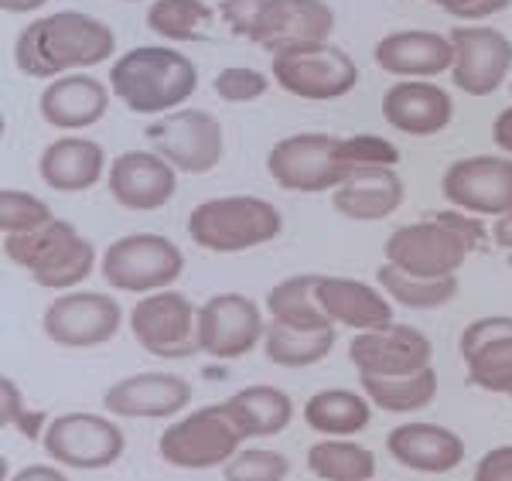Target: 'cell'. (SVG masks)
Returning a JSON list of instances; mask_svg holds the SVG:
<instances>
[{"label": "cell", "instance_id": "1", "mask_svg": "<svg viewBox=\"0 0 512 481\" xmlns=\"http://www.w3.org/2000/svg\"><path fill=\"white\" fill-rule=\"evenodd\" d=\"M117 52V35L86 11H55L24 24L14 41V65L28 79H59L103 65Z\"/></svg>", "mask_w": 512, "mask_h": 481}, {"label": "cell", "instance_id": "2", "mask_svg": "<svg viewBox=\"0 0 512 481\" xmlns=\"http://www.w3.org/2000/svg\"><path fill=\"white\" fill-rule=\"evenodd\" d=\"M485 246V226L478 215L444 209L424 219L396 226L383 243V256L393 267L414 277H458L465 260Z\"/></svg>", "mask_w": 512, "mask_h": 481}, {"label": "cell", "instance_id": "3", "mask_svg": "<svg viewBox=\"0 0 512 481\" xmlns=\"http://www.w3.org/2000/svg\"><path fill=\"white\" fill-rule=\"evenodd\" d=\"M113 99H120L130 113L164 116L175 113L198 89V65L178 48L140 45L113 58L110 76Z\"/></svg>", "mask_w": 512, "mask_h": 481}, {"label": "cell", "instance_id": "4", "mask_svg": "<svg viewBox=\"0 0 512 481\" xmlns=\"http://www.w3.org/2000/svg\"><path fill=\"white\" fill-rule=\"evenodd\" d=\"M4 256L31 277L41 290H76L96 273L99 253L82 232L55 215L48 226L21 236H4Z\"/></svg>", "mask_w": 512, "mask_h": 481}, {"label": "cell", "instance_id": "5", "mask_svg": "<svg viewBox=\"0 0 512 481\" xmlns=\"http://www.w3.org/2000/svg\"><path fill=\"white\" fill-rule=\"evenodd\" d=\"M284 232V215L260 195H219L198 202L188 215V236L205 253H246Z\"/></svg>", "mask_w": 512, "mask_h": 481}, {"label": "cell", "instance_id": "6", "mask_svg": "<svg viewBox=\"0 0 512 481\" xmlns=\"http://www.w3.org/2000/svg\"><path fill=\"white\" fill-rule=\"evenodd\" d=\"M250 441L246 427L239 424L236 410L226 400L198 406L185 413L158 437V451L171 468L181 471H212L226 468Z\"/></svg>", "mask_w": 512, "mask_h": 481}, {"label": "cell", "instance_id": "7", "mask_svg": "<svg viewBox=\"0 0 512 481\" xmlns=\"http://www.w3.org/2000/svg\"><path fill=\"white\" fill-rule=\"evenodd\" d=\"M267 171L284 192L318 195L335 192L355 171V164L349 161L345 137L304 130V134H291L270 147Z\"/></svg>", "mask_w": 512, "mask_h": 481}, {"label": "cell", "instance_id": "8", "mask_svg": "<svg viewBox=\"0 0 512 481\" xmlns=\"http://www.w3.org/2000/svg\"><path fill=\"white\" fill-rule=\"evenodd\" d=\"M99 273L120 294L147 297L158 290H171V284L185 273V253L158 232H130L106 246Z\"/></svg>", "mask_w": 512, "mask_h": 481}, {"label": "cell", "instance_id": "9", "mask_svg": "<svg viewBox=\"0 0 512 481\" xmlns=\"http://www.w3.org/2000/svg\"><path fill=\"white\" fill-rule=\"evenodd\" d=\"M270 79L294 99L328 103V99L349 96L359 86V65L345 48L318 41V45L270 55Z\"/></svg>", "mask_w": 512, "mask_h": 481}, {"label": "cell", "instance_id": "10", "mask_svg": "<svg viewBox=\"0 0 512 481\" xmlns=\"http://www.w3.org/2000/svg\"><path fill=\"white\" fill-rule=\"evenodd\" d=\"M144 137L154 154H161L178 174H209L219 168L226 154V134L219 116L209 110L181 106L175 113H164L144 127Z\"/></svg>", "mask_w": 512, "mask_h": 481}, {"label": "cell", "instance_id": "11", "mask_svg": "<svg viewBox=\"0 0 512 481\" xmlns=\"http://www.w3.org/2000/svg\"><path fill=\"white\" fill-rule=\"evenodd\" d=\"M48 461L62 464L72 471H103L113 468L123 451H127V437L117 420H110L106 413H62L48 424L45 437H41Z\"/></svg>", "mask_w": 512, "mask_h": 481}, {"label": "cell", "instance_id": "12", "mask_svg": "<svg viewBox=\"0 0 512 481\" xmlns=\"http://www.w3.org/2000/svg\"><path fill=\"white\" fill-rule=\"evenodd\" d=\"M41 328L48 342L59 348L86 352V348H99L117 338L123 328V308L117 297L103 290H65L41 314Z\"/></svg>", "mask_w": 512, "mask_h": 481}, {"label": "cell", "instance_id": "13", "mask_svg": "<svg viewBox=\"0 0 512 481\" xmlns=\"http://www.w3.org/2000/svg\"><path fill=\"white\" fill-rule=\"evenodd\" d=\"M130 335L147 355L158 359H192L198 348V308L178 290H158L140 297L130 311Z\"/></svg>", "mask_w": 512, "mask_h": 481}, {"label": "cell", "instance_id": "14", "mask_svg": "<svg viewBox=\"0 0 512 481\" xmlns=\"http://www.w3.org/2000/svg\"><path fill=\"white\" fill-rule=\"evenodd\" d=\"M454 45L451 82L458 93L485 99L509 82L512 72V38L492 24H454L448 31Z\"/></svg>", "mask_w": 512, "mask_h": 481}, {"label": "cell", "instance_id": "15", "mask_svg": "<svg viewBox=\"0 0 512 481\" xmlns=\"http://www.w3.org/2000/svg\"><path fill=\"white\" fill-rule=\"evenodd\" d=\"M441 195L451 209L468 215L512 212V157L509 154H475L461 157L444 168Z\"/></svg>", "mask_w": 512, "mask_h": 481}, {"label": "cell", "instance_id": "16", "mask_svg": "<svg viewBox=\"0 0 512 481\" xmlns=\"http://www.w3.org/2000/svg\"><path fill=\"white\" fill-rule=\"evenodd\" d=\"M267 338L263 308L246 294H216L198 308V348L219 362L250 355Z\"/></svg>", "mask_w": 512, "mask_h": 481}, {"label": "cell", "instance_id": "17", "mask_svg": "<svg viewBox=\"0 0 512 481\" xmlns=\"http://www.w3.org/2000/svg\"><path fill=\"white\" fill-rule=\"evenodd\" d=\"M335 31V11L325 0H260V11L246 41L277 55L328 41Z\"/></svg>", "mask_w": 512, "mask_h": 481}, {"label": "cell", "instance_id": "18", "mask_svg": "<svg viewBox=\"0 0 512 481\" xmlns=\"http://www.w3.org/2000/svg\"><path fill=\"white\" fill-rule=\"evenodd\" d=\"M349 362L359 376H414L434 366V342L420 328L393 325L359 331L349 345Z\"/></svg>", "mask_w": 512, "mask_h": 481}, {"label": "cell", "instance_id": "19", "mask_svg": "<svg viewBox=\"0 0 512 481\" xmlns=\"http://www.w3.org/2000/svg\"><path fill=\"white\" fill-rule=\"evenodd\" d=\"M458 352L468 386L512 400V314H489L465 325Z\"/></svg>", "mask_w": 512, "mask_h": 481}, {"label": "cell", "instance_id": "20", "mask_svg": "<svg viewBox=\"0 0 512 481\" xmlns=\"http://www.w3.org/2000/svg\"><path fill=\"white\" fill-rule=\"evenodd\" d=\"M106 188L127 212H158L178 195V171L154 151H123L110 161Z\"/></svg>", "mask_w": 512, "mask_h": 481}, {"label": "cell", "instance_id": "21", "mask_svg": "<svg viewBox=\"0 0 512 481\" xmlns=\"http://www.w3.org/2000/svg\"><path fill=\"white\" fill-rule=\"evenodd\" d=\"M192 403V383L175 372L123 376L103 393V410L123 420H168Z\"/></svg>", "mask_w": 512, "mask_h": 481}, {"label": "cell", "instance_id": "22", "mask_svg": "<svg viewBox=\"0 0 512 481\" xmlns=\"http://www.w3.org/2000/svg\"><path fill=\"white\" fill-rule=\"evenodd\" d=\"M383 120L396 134L407 137H437L451 127L454 99L444 86L431 79H400L383 93Z\"/></svg>", "mask_w": 512, "mask_h": 481}, {"label": "cell", "instance_id": "23", "mask_svg": "<svg viewBox=\"0 0 512 481\" xmlns=\"http://www.w3.org/2000/svg\"><path fill=\"white\" fill-rule=\"evenodd\" d=\"M113 89L110 82L89 76V72H69V76L52 79L38 96V113L52 130L79 134L89 130L110 113Z\"/></svg>", "mask_w": 512, "mask_h": 481}, {"label": "cell", "instance_id": "24", "mask_svg": "<svg viewBox=\"0 0 512 481\" xmlns=\"http://www.w3.org/2000/svg\"><path fill=\"white\" fill-rule=\"evenodd\" d=\"M376 65L396 79H437L454 69V45L437 31H390L373 48Z\"/></svg>", "mask_w": 512, "mask_h": 481}, {"label": "cell", "instance_id": "25", "mask_svg": "<svg viewBox=\"0 0 512 481\" xmlns=\"http://www.w3.org/2000/svg\"><path fill=\"white\" fill-rule=\"evenodd\" d=\"M386 451L393 461H400L417 475H448V471L461 468L468 447L451 427L414 420V424H400L386 434Z\"/></svg>", "mask_w": 512, "mask_h": 481}, {"label": "cell", "instance_id": "26", "mask_svg": "<svg viewBox=\"0 0 512 481\" xmlns=\"http://www.w3.org/2000/svg\"><path fill=\"white\" fill-rule=\"evenodd\" d=\"M103 171H110V161L93 137H59L38 154V178L52 192H89L103 181Z\"/></svg>", "mask_w": 512, "mask_h": 481}, {"label": "cell", "instance_id": "27", "mask_svg": "<svg viewBox=\"0 0 512 481\" xmlns=\"http://www.w3.org/2000/svg\"><path fill=\"white\" fill-rule=\"evenodd\" d=\"M407 202V185L396 168H359L332 192L338 215L352 222H383Z\"/></svg>", "mask_w": 512, "mask_h": 481}, {"label": "cell", "instance_id": "28", "mask_svg": "<svg viewBox=\"0 0 512 481\" xmlns=\"http://www.w3.org/2000/svg\"><path fill=\"white\" fill-rule=\"evenodd\" d=\"M318 304L325 308L332 325H345L352 331H379L393 325V301L366 280L321 277Z\"/></svg>", "mask_w": 512, "mask_h": 481}, {"label": "cell", "instance_id": "29", "mask_svg": "<svg viewBox=\"0 0 512 481\" xmlns=\"http://www.w3.org/2000/svg\"><path fill=\"white\" fill-rule=\"evenodd\" d=\"M304 424L315 434L325 437H352L362 434L373 420V403L366 393H355V389H321L311 393L304 403Z\"/></svg>", "mask_w": 512, "mask_h": 481}, {"label": "cell", "instance_id": "30", "mask_svg": "<svg viewBox=\"0 0 512 481\" xmlns=\"http://www.w3.org/2000/svg\"><path fill=\"white\" fill-rule=\"evenodd\" d=\"M318 280H321V273H291V277L277 280L267 294L270 321H280V325L301 328V331L335 328L332 321H328L325 308L318 304Z\"/></svg>", "mask_w": 512, "mask_h": 481}, {"label": "cell", "instance_id": "31", "mask_svg": "<svg viewBox=\"0 0 512 481\" xmlns=\"http://www.w3.org/2000/svg\"><path fill=\"white\" fill-rule=\"evenodd\" d=\"M376 280L383 294L407 311H441L461 290L458 277H414V273L393 267V263H383L376 270Z\"/></svg>", "mask_w": 512, "mask_h": 481}, {"label": "cell", "instance_id": "32", "mask_svg": "<svg viewBox=\"0 0 512 481\" xmlns=\"http://www.w3.org/2000/svg\"><path fill=\"white\" fill-rule=\"evenodd\" d=\"M236 410L239 424L246 427V434L253 437H277L291 427L294 420V403L284 389L277 386H243L226 400Z\"/></svg>", "mask_w": 512, "mask_h": 481}, {"label": "cell", "instance_id": "33", "mask_svg": "<svg viewBox=\"0 0 512 481\" xmlns=\"http://www.w3.org/2000/svg\"><path fill=\"white\" fill-rule=\"evenodd\" d=\"M219 18V7L205 0H151L147 7V28L164 41H209L212 24Z\"/></svg>", "mask_w": 512, "mask_h": 481}, {"label": "cell", "instance_id": "34", "mask_svg": "<svg viewBox=\"0 0 512 481\" xmlns=\"http://www.w3.org/2000/svg\"><path fill=\"white\" fill-rule=\"evenodd\" d=\"M308 471L321 481H373L376 454L352 437H321L308 447Z\"/></svg>", "mask_w": 512, "mask_h": 481}, {"label": "cell", "instance_id": "35", "mask_svg": "<svg viewBox=\"0 0 512 481\" xmlns=\"http://www.w3.org/2000/svg\"><path fill=\"white\" fill-rule=\"evenodd\" d=\"M335 348V328L325 331H301L287 328L280 321H270L267 338H263V355L280 369H308L318 366L332 355Z\"/></svg>", "mask_w": 512, "mask_h": 481}, {"label": "cell", "instance_id": "36", "mask_svg": "<svg viewBox=\"0 0 512 481\" xmlns=\"http://www.w3.org/2000/svg\"><path fill=\"white\" fill-rule=\"evenodd\" d=\"M362 393L383 413H417L437 400V369L414 372V376H359Z\"/></svg>", "mask_w": 512, "mask_h": 481}, {"label": "cell", "instance_id": "37", "mask_svg": "<svg viewBox=\"0 0 512 481\" xmlns=\"http://www.w3.org/2000/svg\"><path fill=\"white\" fill-rule=\"evenodd\" d=\"M55 219L52 205L41 202L38 195L21 192V188H4L0 192V232L4 236H21V232H35Z\"/></svg>", "mask_w": 512, "mask_h": 481}, {"label": "cell", "instance_id": "38", "mask_svg": "<svg viewBox=\"0 0 512 481\" xmlns=\"http://www.w3.org/2000/svg\"><path fill=\"white\" fill-rule=\"evenodd\" d=\"M0 424H4V430H18L24 441L41 444V437H45V430L52 420H48L45 410L28 406L21 386L14 383L11 376H4L0 379Z\"/></svg>", "mask_w": 512, "mask_h": 481}, {"label": "cell", "instance_id": "39", "mask_svg": "<svg viewBox=\"0 0 512 481\" xmlns=\"http://www.w3.org/2000/svg\"><path fill=\"white\" fill-rule=\"evenodd\" d=\"M287 475H291L287 454L270 451V447H243L222 468V478L226 481H287Z\"/></svg>", "mask_w": 512, "mask_h": 481}, {"label": "cell", "instance_id": "40", "mask_svg": "<svg viewBox=\"0 0 512 481\" xmlns=\"http://www.w3.org/2000/svg\"><path fill=\"white\" fill-rule=\"evenodd\" d=\"M270 82L274 79H267V72L253 69V65H226L212 79V89H216L222 103H256V99L267 96Z\"/></svg>", "mask_w": 512, "mask_h": 481}, {"label": "cell", "instance_id": "41", "mask_svg": "<svg viewBox=\"0 0 512 481\" xmlns=\"http://www.w3.org/2000/svg\"><path fill=\"white\" fill-rule=\"evenodd\" d=\"M345 147H349V161L359 168H396L400 161V151L396 144H390L386 137H376V134H352L345 137Z\"/></svg>", "mask_w": 512, "mask_h": 481}, {"label": "cell", "instance_id": "42", "mask_svg": "<svg viewBox=\"0 0 512 481\" xmlns=\"http://www.w3.org/2000/svg\"><path fill=\"white\" fill-rule=\"evenodd\" d=\"M431 4L441 7L444 14H451L454 21L478 24V21H489L495 14L509 11L512 0H431Z\"/></svg>", "mask_w": 512, "mask_h": 481}, {"label": "cell", "instance_id": "43", "mask_svg": "<svg viewBox=\"0 0 512 481\" xmlns=\"http://www.w3.org/2000/svg\"><path fill=\"white\" fill-rule=\"evenodd\" d=\"M472 481H512V444H499L482 454Z\"/></svg>", "mask_w": 512, "mask_h": 481}, {"label": "cell", "instance_id": "44", "mask_svg": "<svg viewBox=\"0 0 512 481\" xmlns=\"http://www.w3.org/2000/svg\"><path fill=\"white\" fill-rule=\"evenodd\" d=\"M7 481H69V475L62 471V464H24Z\"/></svg>", "mask_w": 512, "mask_h": 481}, {"label": "cell", "instance_id": "45", "mask_svg": "<svg viewBox=\"0 0 512 481\" xmlns=\"http://www.w3.org/2000/svg\"><path fill=\"white\" fill-rule=\"evenodd\" d=\"M492 144L499 147L502 154L512 157V106H506V110L492 120Z\"/></svg>", "mask_w": 512, "mask_h": 481}, {"label": "cell", "instance_id": "46", "mask_svg": "<svg viewBox=\"0 0 512 481\" xmlns=\"http://www.w3.org/2000/svg\"><path fill=\"white\" fill-rule=\"evenodd\" d=\"M492 239H495V246H502V250H512V212H506L502 219H495Z\"/></svg>", "mask_w": 512, "mask_h": 481}, {"label": "cell", "instance_id": "47", "mask_svg": "<svg viewBox=\"0 0 512 481\" xmlns=\"http://www.w3.org/2000/svg\"><path fill=\"white\" fill-rule=\"evenodd\" d=\"M45 4L48 0H0V11L4 14H35Z\"/></svg>", "mask_w": 512, "mask_h": 481}, {"label": "cell", "instance_id": "48", "mask_svg": "<svg viewBox=\"0 0 512 481\" xmlns=\"http://www.w3.org/2000/svg\"><path fill=\"white\" fill-rule=\"evenodd\" d=\"M123 4H140V0H123Z\"/></svg>", "mask_w": 512, "mask_h": 481}]
</instances>
